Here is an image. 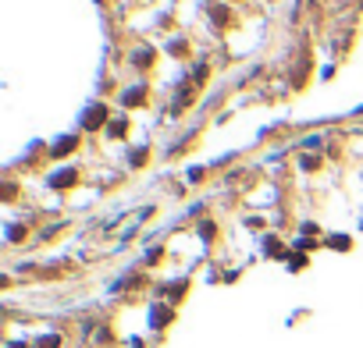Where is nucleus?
<instances>
[{"instance_id": "obj_1", "label": "nucleus", "mask_w": 363, "mask_h": 348, "mask_svg": "<svg viewBox=\"0 0 363 348\" xmlns=\"http://www.w3.org/2000/svg\"><path fill=\"white\" fill-rule=\"evenodd\" d=\"M143 89H129V92H125V103H129V107H136V103H143Z\"/></svg>"}, {"instance_id": "obj_2", "label": "nucleus", "mask_w": 363, "mask_h": 348, "mask_svg": "<svg viewBox=\"0 0 363 348\" xmlns=\"http://www.w3.org/2000/svg\"><path fill=\"white\" fill-rule=\"evenodd\" d=\"M75 181V171H65V174H54V185H61V189H68Z\"/></svg>"}, {"instance_id": "obj_3", "label": "nucleus", "mask_w": 363, "mask_h": 348, "mask_svg": "<svg viewBox=\"0 0 363 348\" xmlns=\"http://www.w3.org/2000/svg\"><path fill=\"white\" fill-rule=\"evenodd\" d=\"M96 121H103V107H93V110L86 114V125H96Z\"/></svg>"}, {"instance_id": "obj_4", "label": "nucleus", "mask_w": 363, "mask_h": 348, "mask_svg": "<svg viewBox=\"0 0 363 348\" xmlns=\"http://www.w3.org/2000/svg\"><path fill=\"white\" fill-rule=\"evenodd\" d=\"M72 146H75V139H61V142H57V146H54V153H68Z\"/></svg>"}]
</instances>
